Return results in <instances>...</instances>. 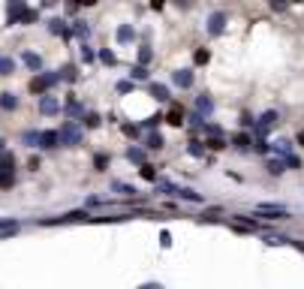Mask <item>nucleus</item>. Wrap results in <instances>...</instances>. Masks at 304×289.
Returning a JSON list of instances; mask_svg holds the SVG:
<instances>
[{
	"label": "nucleus",
	"instance_id": "nucleus-1",
	"mask_svg": "<svg viewBox=\"0 0 304 289\" xmlns=\"http://www.w3.org/2000/svg\"><path fill=\"white\" fill-rule=\"evenodd\" d=\"M58 142L66 144V148H79V144H81V126H79L76 121L61 124V130H58Z\"/></svg>",
	"mask_w": 304,
	"mask_h": 289
},
{
	"label": "nucleus",
	"instance_id": "nucleus-2",
	"mask_svg": "<svg viewBox=\"0 0 304 289\" xmlns=\"http://www.w3.org/2000/svg\"><path fill=\"white\" fill-rule=\"evenodd\" d=\"M58 82H61L58 72H37V76H33V82H30V90H33V94H42V97H45V90L55 87Z\"/></svg>",
	"mask_w": 304,
	"mask_h": 289
},
{
	"label": "nucleus",
	"instance_id": "nucleus-3",
	"mask_svg": "<svg viewBox=\"0 0 304 289\" xmlns=\"http://www.w3.org/2000/svg\"><path fill=\"white\" fill-rule=\"evenodd\" d=\"M256 214L268 217V220H286V208H283V205H274V202H262V205H256Z\"/></svg>",
	"mask_w": 304,
	"mask_h": 289
},
{
	"label": "nucleus",
	"instance_id": "nucleus-4",
	"mask_svg": "<svg viewBox=\"0 0 304 289\" xmlns=\"http://www.w3.org/2000/svg\"><path fill=\"white\" fill-rule=\"evenodd\" d=\"M277 121H280V115H277V112H265L259 121H253V126H256V133H259V136H265V133L271 130V126H274Z\"/></svg>",
	"mask_w": 304,
	"mask_h": 289
},
{
	"label": "nucleus",
	"instance_id": "nucleus-5",
	"mask_svg": "<svg viewBox=\"0 0 304 289\" xmlns=\"http://www.w3.org/2000/svg\"><path fill=\"white\" fill-rule=\"evenodd\" d=\"M172 84L181 87V90L193 87V69H175V72H172Z\"/></svg>",
	"mask_w": 304,
	"mask_h": 289
},
{
	"label": "nucleus",
	"instance_id": "nucleus-6",
	"mask_svg": "<svg viewBox=\"0 0 304 289\" xmlns=\"http://www.w3.org/2000/svg\"><path fill=\"white\" fill-rule=\"evenodd\" d=\"M58 130H42L40 133V139H37V148H42V151H51V148H58Z\"/></svg>",
	"mask_w": 304,
	"mask_h": 289
},
{
	"label": "nucleus",
	"instance_id": "nucleus-7",
	"mask_svg": "<svg viewBox=\"0 0 304 289\" xmlns=\"http://www.w3.org/2000/svg\"><path fill=\"white\" fill-rule=\"evenodd\" d=\"M223 27H226V12H211V18H208V33L211 36H220Z\"/></svg>",
	"mask_w": 304,
	"mask_h": 289
},
{
	"label": "nucleus",
	"instance_id": "nucleus-8",
	"mask_svg": "<svg viewBox=\"0 0 304 289\" xmlns=\"http://www.w3.org/2000/svg\"><path fill=\"white\" fill-rule=\"evenodd\" d=\"M40 112H42V115H58V112H61V100H58V97H48V94L40 97Z\"/></svg>",
	"mask_w": 304,
	"mask_h": 289
},
{
	"label": "nucleus",
	"instance_id": "nucleus-9",
	"mask_svg": "<svg viewBox=\"0 0 304 289\" xmlns=\"http://www.w3.org/2000/svg\"><path fill=\"white\" fill-rule=\"evenodd\" d=\"M24 9H27V6L21 3V0H15V3H9V6H6V21H9V24H19V18L24 15Z\"/></svg>",
	"mask_w": 304,
	"mask_h": 289
},
{
	"label": "nucleus",
	"instance_id": "nucleus-10",
	"mask_svg": "<svg viewBox=\"0 0 304 289\" xmlns=\"http://www.w3.org/2000/svg\"><path fill=\"white\" fill-rule=\"evenodd\" d=\"M115 40H118L121 45L133 42V40H136V27H133V24H121V27H118V33H115Z\"/></svg>",
	"mask_w": 304,
	"mask_h": 289
},
{
	"label": "nucleus",
	"instance_id": "nucleus-11",
	"mask_svg": "<svg viewBox=\"0 0 304 289\" xmlns=\"http://www.w3.org/2000/svg\"><path fill=\"white\" fill-rule=\"evenodd\" d=\"M196 112H199V118H202V115H211V112H214V100H211L208 94L196 97Z\"/></svg>",
	"mask_w": 304,
	"mask_h": 289
},
{
	"label": "nucleus",
	"instance_id": "nucleus-12",
	"mask_svg": "<svg viewBox=\"0 0 304 289\" xmlns=\"http://www.w3.org/2000/svg\"><path fill=\"white\" fill-rule=\"evenodd\" d=\"M15 105H19V97L9 94V90H3V94H0V108H3V112H12Z\"/></svg>",
	"mask_w": 304,
	"mask_h": 289
},
{
	"label": "nucleus",
	"instance_id": "nucleus-13",
	"mask_svg": "<svg viewBox=\"0 0 304 289\" xmlns=\"http://www.w3.org/2000/svg\"><path fill=\"white\" fill-rule=\"evenodd\" d=\"M21 61H24L33 72H40V69H42V58H40V54H33V51H24V54H21Z\"/></svg>",
	"mask_w": 304,
	"mask_h": 289
},
{
	"label": "nucleus",
	"instance_id": "nucleus-14",
	"mask_svg": "<svg viewBox=\"0 0 304 289\" xmlns=\"http://www.w3.org/2000/svg\"><path fill=\"white\" fill-rule=\"evenodd\" d=\"M151 97H154L157 103H166V100H169V87H166V84H157V82H154V84H151Z\"/></svg>",
	"mask_w": 304,
	"mask_h": 289
},
{
	"label": "nucleus",
	"instance_id": "nucleus-15",
	"mask_svg": "<svg viewBox=\"0 0 304 289\" xmlns=\"http://www.w3.org/2000/svg\"><path fill=\"white\" fill-rule=\"evenodd\" d=\"M175 196H178V199H187V202H202V196L196 193V190H190V187H178Z\"/></svg>",
	"mask_w": 304,
	"mask_h": 289
},
{
	"label": "nucleus",
	"instance_id": "nucleus-16",
	"mask_svg": "<svg viewBox=\"0 0 304 289\" xmlns=\"http://www.w3.org/2000/svg\"><path fill=\"white\" fill-rule=\"evenodd\" d=\"M163 144H166V139L160 136V133H151V136L145 139V148H148V151H160Z\"/></svg>",
	"mask_w": 304,
	"mask_h": 289
},
{
	"label": "nucleus",
	"instance_id": "nucleus-17",
	"mask_svg": "<svg viewBox=\"0 0 304 289\" xmlns=\"http://www.w3.org/2000/svg\"><path fill=\"white\" fill-rule=\"evenodd\" d=\"M48 30H51V33H61V36H69V27H66L63 18H51V21H48Z\"/></svg>",
	"mask_w": 304,
	"mask_h": 289
},
{
	"label": "nucleus",
	"instance_id": "nucleus-18",
	"mask_svg": "<svg viewBox=\"0 0 304 289\" xmlns=\"http://www.w3.org/2000/svg\"><path fill=\"white\" fill-rule=\"evenodd\" d=\"M69 33H76L79 40H87V36H91V27H87V21H73V30Z\"/></svg>",
	"mask_w": 304,
	"mask_h": 289
},
{
	"label": "nucleus",
	"instance_id": "nucleus-19",
	"mask_svg": "<svg viewBox=\"0 0 304 289\" xmlns=\"http://www.w3.org/2000/svg\"><path fill=\"white\" fill-rule=\"evenodd\" d=\"M163 121H169L172 126H181V124H184V108H178V105H175L172 112H169V118H163Z\"/></svg>",
	"mask_w": 304,
	"mask_h": 289
},
{
	"label": "nucleus",
	"instance_id": "nucleus-20",
	"mask_svg": "<svg viewBox=\"0 0 304 289\" xmlns=\"http://www.w3.org/2000/svg\"><path fill=\"white\" fill-rule=\"evenodd\" d=\"M232 144H235V148H238V151H247V148H250V144H253V139H250L247 133H238L235 139H232Z\"/></svg>",
	"mask_w": 304,
	"mask_h": 289
},
{
	"label": "nucleus",
	"instance_id": "nucleus-21",
	"mask_svg": "<svg viewBox=\"0 0 304 289\" xmlns=\"http://www.w3.org/2000/svg\"><path fill=\"white\" fill-rule=\"evenodd\" d=\"M274 151L286 160V157H292V148H289V142H286V139H280V142H274Z\"/></svg>",
	"mask_w": 304,
	"mask_h": 289
},
{
	"label": "nucleus",
	"instance_id": "nucleus-22",
	"mask_svg": "<svg viewBox=\"0 0 304 289\" xmlns=\"http://www.w3.org/2000/svg\"><path fill=\"white\" fill-rule=\"evenodd\" d=\"M15 72V61L12 58H0V76H12Z\"/></svg>",
	"mask_w": 304,
	"mask_h": 289
},
{
	"label": "nucleus",
	"instance_id": "nucleus-23",
	"mask_svg": "<svg viewBox=\"0 0 304 289\" xmlns=\"http://www.w3.org/2000/svg\"><path fill=\"white\" fill-rule=\"evenodd\" d=\"M58 76H61L63 82H76L79 72H76V66H63V69H58Z\"/></svg>",
	"mask_w": 304,
	"mask_h": 289
},
{
	"label": "nucleus",
	"instance_id": "nucleus-24",
	"mask_svg": "<svg viewBox=\"0 0 304 289\" xmlns=\"http://www.w3.org/2000/svg\"><path fill=\"white\" fill-rule=\"evenodd\" d=\"M127 160L130 163H142V166H145V151H142V148H130L127 151Z\"/></svg>",
	"mask_w": 304,
	"mask_h": 289
},
{
	"label": "nucleus",
	"instance_id": "nucleus-25",
	"mask_svg": "<svg viewBox=\"0 0 304 289\" xmlns=\"http://www.w3.org/2000/svg\"><path fill=\"white\" fill-rule=\"evenodd\" d=\"M151 58H154V51H151V45H142V48H139V66H145V63H148Z\"/></svg>",
	"mask_w": 304,
	"mask_h": 289
},
{
	"label": "nucleus",
	"instance_id": "nucleus-26",
	"mask_svg": "<svg viewBox=\"0 0 304 289\" xmlns=\"http://www.w3.org/2000/svg\"><path fill=\"white\" fill-rule=\"evenodd\" d=\"M133 79H136V82H145V79H148V69H145V66H133V69H130V82H133Z\"/></svg>",
	"mask_w": 304,
	"mask_h": 289
},
{
	"label": "nucleus",
	"instance_id": "nucleus-27",
	"mask_svg": "<svg viewBox=\"0 0 304 289\" xmlns=\"http://www.w3.org/2000/svg\"><path fill=\"white\" fill-rule=\"evenodd\" d=\"M268 172H271V175L286 172V163H283V160H268Z\"/></svg>",
	"mask_w": 304,
	"mask_h": 289
},
{
	"label": "nucleus",
	"instance_id": "nucleus-28",
	"mask_svg": "<svg viewBox=\"0 0 304 289\" xmlns=\"http://www.w3.org/2000/svg\"><path fill=\"white\" fill-rule=\"evenodd\" d=\"M100 61H102V63H109V66H115V63H118L115 51H109V48H102V51H100Z\"/></svg>",
	"mask_w": 304,
	"mask_h": 289
},
{
	"label": "nucleus",
	"instance_id": "nucleus-29",
	"mask_svg": "<svg viewBox=\"0 0 304 289\" xmlns=\"http://www.w3.org/2000/svg\"><path fill=\"white\" fill-rule=\"evenodd\" d=\"M193 157H205V144L202 142H190V148H187Z\"/></svg>",
	"mask_w": 304,
	"mask_h": 289
},
{
	"label": "nucleus",
	"instance_id": "nucleus-30",
	"mask_svg": "<svg viewBox=\"0 0 304 289\" xmlns=\"http://www.w3.org/2000/svg\"><path fill=\"white\" fill-rule=\"evenodd\" d=\"M37 18H40V12H33V9H24V15L19 18V21H21V24H33Z\"/></svg>",
	"mask_w": 304,
	"mask_h": 289
},
{
	"label": "nucleus",
	"instance_id": "nucleus-31",
	"mask_svg": "<svg viewBox=\"0 0 304 289\" xmlns=\"http://www.w3.org/2000/svg\"><path fill=\"white\" fill-rule=\"evenodd\" d=\"M94 166H97V172H105V166H109V157H105V154H97V157H94Z\"/></svg>",
	"mask_w": 304,
	"mask_h": 289
},
{
	"label": "nucleus",
	"instance_id": "nucleus-32",
	"mask_svg": "<svg viewBox=\"0 0 304 289\" xmlns=\"http://www.w3.org/2000/svg\"><path fill=\"white\" fill-rule=\"evenodd\" d=\"M160 121H163V115H151V118H145V130H154V126H160Z\"/></svg>",
	"mask_w": 304,
	"mask_h": 289
},
{
	"label": "nucleus",
	"instance_id": "nucleus-33",
	"mask_svg": "<svg viewBox=\"0 0 304 289\" xmlns=\"http://www.w3.org/2000/svg\"><path fill=\"white\" fill-rule=\"evenodd\" d=\"M21 139H24V144H30V148H33V144H37V139H40V133H37V130H27Z\"/></svg>",
	"mask_w": 304,
	"mask_h": 289
},
{
	"label": "nucleus",
	"instance_id": "nucleus-34",
	"mask_svg": "<svg viewBox=\"0 0 304 289\" xmlns=\"http://www.w3.org/2000/svg\"><path fill=\"white\" fill-rule=\"evenodd\" d=\"M142 178H148V181H154V184H157V172H154V166H148V163H145V166H142Z\"/></svg>",
	"mask_w": 304,
	"mask_h": 289
},
{
	"label": "nucleus",
	"instance_id": "nucleus-35",
	"mask_svg": "<svg viewBox=\"0 0 304 289\" xmlns=\"http://www.w3.org/2000/svg\"><path fill=\"white\" fill-rule=\"evenodd\" d=\"M205 144H208L211 151H223V148H226V142H223V139H208Z\"/></svg>",
	"mask_w": 304,
	"mask_h": 289
},
{
	"label": "nucleus",
	"instance_id": "nucleus-36",
	"mask_svg": "<svg viewBox=\"0 0 304 289\" xmlns=\"http://www.w3.org/2000/svg\"><path fill=\"white\" fill-rule=\"evenodd\" d=\"M15 184V175H9V172H0V187H12Z\"/></svg>",
	"mask_w": 304,
	"mask_h": 289
},
{
	"label": "nucleus",
	"instance_id": "nucleus-37",
	"mask_svg": "<svg viewBox=\"0 0 304 289\" xmlns=\"http://www.w3.org/2000/svg\"><path fill=\"white\" fill-rule=\"evenodd\" d=\"M84 124H87V126H100L102 121H100V115H94V112H87V115H84Z\"/></svg>",
	"mask_w": 304,
	"mask_h": 289
},
{
	"label": "nucleus",
	"instance_id": "nucleus-38",
	"mask_svg": "<svg viewBox=\"0 0 304 289\" xmlns=\"http://www.w3.org/2000/svg\"><path fill=\"white\" fill-rule=\"evenodd\" d=\"M112 187H115L118 193H127V196H130V193H136V187H130V184H121V181H115Z\"/></svg>",
	"mask_w": 304,
	"mask_h": 289
},
{
	"label": "nucleus",
	"instance_id": "nucleus-39",
	"mask_svg": "<svg viewBox=\"0 0 304 289\" xmlns=\"http://www.w3.org/2000/svg\"><path fill=\"white\" fill-rule=\"evenodd\" d=\"M253 148H256L259 154H268V151H271V144H268L265 139H259V142H253Z\"/></svg>",
	"mask_w": 304,
	"mask_h": 289
},
{
	"label": "nucleus",
	"instance_id": "nucleus-40",
	"mask_svg": "<svg viewBox=\"0 0 304 289\" xmlns=\"http://www.w3.org/2000/svg\"><path fill=\"white\" fill-rule=\"evenodd\" d=\"M94 58H97V54H94L91 48H87V45H81V61H84V63H91Z\"/></svg>",
	"mask_w": 304,
	"mask_h": 289
},
{
	"label": "nucleus",
	"instance_id": "nucleus-41",
	"mask_svg": "<svg viewBox=\"0 0 304 289\" xmlns=\"http://www.w3.org/2000/svg\"><path fill=\"white\" fill-rule=\"evenodd\" d=\"M118 94H133V82H118Z\"/></svg>",
	"mask_w": 304,
	"mask_h": 289
},
{
	"label": "nucleus",
	"instance_id": "nucleus-42",
	"mask_svg": "<svg viewBox=\"0 0 304 289\" xmlns=\"http://www.w3.org/2000/svg\"><path fill=\"white\" fill-rule=\"evenodd\" d=\"M208 61H211L208 51H196V63H208Z\"/></svg>",
	"mask_w": 304,
	"mask_h": 289
},
{
	"label": "nucleus",
	"instance_id": "nucleus-43",
	"mask_svg": "<svg viewBox=\"0 0 304 289\" xmlns=\"http://www.w3.org/2000/svg\"><path fill=\"white\" fill-rule=\"evenodd\" d=\"M160 244L169 247V244H172V235H169V232H163V235H160Z\"/></svg>",
	"mask_w": 304,
	"mask_h": 289
},
{
	"label": "nucleus",
	"instance_id": "nucleus-44",
	"mask_svg": "<svg viewBox=\"0 0 304 289\" xmlns=\"http://www.w3.org/2000/svg\"><path fill=\"white\" fill-rule=\"evenodd\" d=\"M139 289H166V286H163V283H142Z\"/></svg>",
	"mask_w": 304,
	"mask_h": 289
},
{
	"label": "nucleus",
	"instance_id": "nucleus-45",
	"mask_svg": "<svg viewBox=\"0 0 304 289\" xmlns=\"http://www.w3.org/2000/svg\"><path fill=\"white\" fill-rule=\"evenodd\" d=\"M123 133H127V136H136V133H139V126H133V124H127V126H123Z\"/></svg>",
	"mask_w": 304,
	"mask_h": 289
},
{
	"label": "nucleus",
	"instance_id": "nucleus-46",
	"mask_svg": "<svg viewBox=\"0 0 304 289\" xmlns=\"http://www.w3.org/2000/svg\"><path fill=\"white\" fill-rule=\"evenodd\" d=\"M298 144H304V130H301V133H298Z\"/></svg>",
	"mask_w": 304,
	"mask_h": 289
},
{
	"label": "nucleus",
	"instance_id": "nucleus-47",
	"mask_svg": "<svg viewBox=\"0 0 304 289\" xmlns=\"http://www.w3.org/2000/svg\"><path fill=\"white\" fill-rule=\"evenodd\" d=\"M3 148H6V142H3V139H0V154H3Z\"/></svg>",
	"mask_w": 304,
	"mask_h": 289
}]
</instances>
